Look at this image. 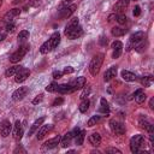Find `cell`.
I'll list each match as a JSON object with an SVG mask.
<instances>
[{"label":"cell","instance_id":"obj_1","mask_svg":"<svg viewBox=\"0 0 154 154\" xmlns=\"http://www.w3.org/2000/svg\"><path fill=\"white\" fill-rule=\"evenodd\" d=\"M102 61H103V54L102 53H97L95 54L90 63H89V71L93 76H96L101 69V65H102Z\"/></svg>","mask_w":154,"mask_h":154},{"label":"cell","instance_id":"obj_2","mask_svg":"<svg viewBox=\"0 0 154 154\" xmlns=\"http://www.w3.org/2000/svg\"><path fill=\"white\" fill-rule=\"evenodd\" d=\"M64 32L67 36V38L76 40V38H78V37H81L83 35V29H82V26L79 24H77V25H70V24H67Z\"/></svg>","mask_w":154,"mask_h":154},{"label":"cell","instance_id":"obj_3","mask_svg":"<svg viewBox=\"0 0 154 154\" xmlns=\"http://www.w3.org/2000/svg\"><path fill=\"white\" fill-rule=\"evenodd\" d=\"M29 48H30V45H28V43H24V45H22L11 57H10V61L11 63H13V64H16V63H18V61H20L23 58H24V55L28 53V51H29Z\"/></svg>","mask_w":154,"mask_h":154},{"label":"cell","instance_id":"obj_4","mask_svg":"<svg viewBox=\"0 0 154 154\" xmlns=\"http://www.w3.org/2000/svg\"><path fill=\"white\" fill-rule=\"evenodd\" d=\"M144 142V137L142 135H135L134 137H131L130 140V149L132 153H138L140 148L142 147Z\"/></svg>","mask_w":154,"mask_h":154},{"label":"cell","instance_id":"obj_5","mask_svg":"<svg viewBox=\"0 0 154 154\" xmlns=\"http://www.w3.org/2000/svg\"><path fill=\"white\" fill-rule=\"evenodd\" d=\"M109 126L112 129V131L116 134V135H123L125 134V125L122 123V122H118V120H111L109 122Z\"/></svg>","mask_w":154,"mask_h":154},{"label":"cell","instance_id":"obj_6","mask_svg":"<svg viewBox=\"0 0 154 154\" xmlns=\"http://www.w3.org/2000/svg\"><path fill=\"white\" fill-rule=\"evenodd\" d=\"M12 132V124L10 123V120L5 119L1 122L0 124V134L2 137H7Z\"/></svg>","mask_w":154,"mask_h":154},{"label":"cell","instance_id":"obj_7","mask_svg":"<svg viewBox=\"0 0 154 154\" xmlns=\"http://www.w3.org/2000/svg\"><path fill=\"white\" fill-rule=\"evenodd\" d=\"M28 91H29V89H28L26 87H19L17 90L13 91L12 99H13L14 101H20V100H23V99L26 96Z\"/></svg>","mask_w":154,"mask_h":154},{"label":"cell","instance_id":"obj_8","mask_svg":"<svg viewBox=\"0 0 154 154\" xmlns=\"http://www.w3.org/2000/svg\"><path fill=\"white\" fill-rule=\"evenodd\" d=\"M23 125L19 120H17L13 125V130H12V134H13V138L16 141H19L22 137H23Z\"/></svg>","mask_w":154,"mask_h":154},{"label":"cell","instance_id":"obj_9","mask_svg":"<svg viewBox=\"0 0 154 154\" xmlns=\"http://www.w3.org/2000/svg\"><path fill=\"white\" fill-rule=\"evenodd\" d=\"M19 14H20V10L19 8H12V10H10L8 12H6L4 14L2 22L4 23H11L13 20V18L17 17V16H19Z\"/></svg>","mask_w":154,"mask_h":154},{"label":"cell","instance_id":"obj_10","mask_svg":"<svg viewBox=\"0 0 154 154\" xmlns=\"http://www.w3.org/2000/svg\"><path fill=\"white\" fill-rule=\"evenodd\" d=\"M29 75H30V71H29L28 69H25V67H22V69L14 75V81H16L17 83H22V82H24V81L29 77Z\"/></svg>","mask_w":154,"mask_h":154},{"label":"cell","instance_id":"obj_11","mask_svg":"<svg viewBox=\"0 0 154 154\" xmlns=\"http://www.w3.org/2000/svg\"><path fill=\"white\" fill-rule=\"evenodd\" d=\"M76 8H77V5H75V4H72V5H70V6H66V7H64V8L60 10L59 17H60V18H69V17L76 11Z\"/></svg>","mask_w":154,"mask_h":154},{"label":"cell","instance_id":"obj_12","mask_svg":"<svg viewBox=\"0 0 154 154\" xmlns=\"http://www.w3.org/2000/svg\"><path fill=\"white\" fill-rule=\"evenodd\" d=\"M60 136H55V137H53V138H51V140H48V141H46L45 143H43V149H53V148H55L59 143H60Z\"/></svg>","mask_w":154,"mask_h":154},{"label":"cell","instance_id":"obj_13","mask_svg":"<svg viewBox=\"0 0 154 154\" xmlns=\"http://www.w3.org/2000/svg\"><path fill=\"white\" fill-rule=\"evenodd\" d=\"M134 97H135V100H136L137 103H142V102L146 100L147 95L144 94V91H143L142 89H137L134 94H131V96H129V100H131V99H134Z\"/></svg>","mask_w":154,"mask_h":154},{"label":"cell","instance_id":"obj_14","mask_svg":"<svg viewBox=\"0 0 154 154\" xmlns=\"http://www.w3.org/2000/svg\"><path fill=\"white\" fill-rule=\"evenodd\" d=\"M117 76V66H111L109 69L106 70V72L103 73V81L105 82H109L112 78H114Z\"/></svg>","mask_w":154,"mask_h":154},{"label":"cell","instance_id":"obj_15","mask_svg":"<svg viewBox=\"0 0 154 154\" xmlns=\"http://www.w3.org/2000/svg\"><path fill=\"white\" fill-rule=\"evenodd\" d=\"M53 129V125H51V124H47V125H41V128H40V130L37 131V135H36V137H37V140H42L51 130Z\"/></svg>","mask_w":154,"mask_h":154},{"label":"cell","instance_id":"obj_16","mask_svg":"<svg viewBox=\"0 0 154 154\" xmlns=\"http://www.w3.org/2000/svg\"><path fill=\"white\" fill-rule=\"evenodd\" d=\"M73 137H75V135H73L72 130H71V131H69L67 134H65V135H64V137H61V138H60V144H61V147H63V148L69 147V146H70V143H71V140H72Z\"/></svg>","mask_w":154,"mask_h":154},{"label":"cell","instance_id":"obj_17","mask_svg":"<svg viewBox=\"0 0 154 154\" xmlns=\"http://www.w3.org/2000/svg\"><path fill=\"white\" fill-rule=\"evenodd\" d=\"M128 6H129V0H118L117 4L114 5V10H116V12H118V13H123L124 10H125Z\"/></svg>","mask_w":154,"mask_h":154},{"label":"cell","instance_id":"obj_18","mask_svg":"<svg viewBox=\"0 0 154 154\" xmlns=\"http://www.w3.org/2000/svg\"><path fill=\"white\" fill-rule=\"evenodd\" d=\"M45 122V117H41V118H38V119H36L34 123H32V125L30 126V129H29V134H28V136H31L41 125H42V123Z\"/></svg>","mask_w":154,"mask_h":154},{"label":"cell","instance_id":"obj_19","mask_svg":"<svg viewBox=\"0 0 154 154\" xmlns=\"http://www.w3.org/2000/svg\"><path fill=\"white\" fill-rule=\"evenodd\" d=\"M142 40H144V32L143 31H137L130 36V42L132 45H136V43L141 42Z\"/></svg>","mask_w":154,"mask_h":154},{"label":"cell","instance_id":"obj_20","mask_svg":"<svg viewBox=\"0 0 154 154\" xmlns=\"http://www.w3.org/2000/svg\"><path fill=\"white\" fill-rule=\"evenodd\" d=\"M122 78L124 81H126V82H135L137 79L136 75L132 73V72H130V71H128V70H123L122 71Z\"/></svg>","mask_w":154,"mask_h":154},{"label":"cell","instance_id":"obj_21","mask_svg":"<svg viewBox=\"0 0 154 154\" xmlns=\"http://www.w3.org/2000/svg\"><path fill=\"white\" fill-rule=\"evenodd\" d=\"M49 43H51V46L53 47V49L54 48H57L58 47V45L60 43V34L59 32H54L51 37H49Z\"/></svg>","mask_w":154,"mask_h":154},{"label":"cell","instance_id":"obj_22","mask_svg":"<svg viewBox=\"0 0 154 154\" xmlns=\"http://www.w3.org/2000/svg\"><path fill=\"white\" fill-rule=\"evenodd\" d=\"M58 93H61V94H67V93H72L75 91L72 84H61V85H58Z\"/></svg>","mask_w":154,"mask_h":154},{"label":"cell","instance_id":"obj_23","mask_svg":"<svg viewBox=\"0 0 154 154\" xmlns=\"http://www.w3.org/2000/svg\"><path fill=\"white\" fill-rule=\"evenodd\" d=\"M89 142H90L91 146L97 147V146L101 143V136H100L97 132H94V134H91V135L89 136Z\"/></svg>","mask_w":154,"mask_h":154},{"label":"cell","instance_id":"obj_24","mask_svg":"<svg viewBox=\"0 0 154 154\" xmlns=\"http://www.w3.org/2000/svg\"><path fill=\"white\" fill-rule=\"evenodd\" d=\"M85 77H83V76H81V77H77V79L73 82V84H72V87H73V89L75 90H77V89H82L84 85H85Z\"/></svg>","mask_w":154,"mask_h":154},{"label":"cell","instance_id":"obj_25","mask_svg":"<svg viewBox=\"0 0 154 154\" xmlns=\"http://www.w3.org/2000/svg\"><path fill=\"white\" fill-rule=\"evenodd\" d=\"M22 67H23V66H20V65H14V66H12V67H8V69L5 71V77H12V76H14Z\"/></svg>","mask_w":154,"mask_h":154},{"label":"cell","instance_id":"obj_26","mask_svg":"<svg viewBox=\"0 0 154 154\" xmlns=\"http://www.w3.org/2000/svg\"><path fill=\"white\" fill-rule=\"evenodd\" d=\"M140 126H141L142 129L147 130L149 134H154V128H153V125H152L150 123L146 122L143 118H141V119H140Z\"/></svg>","mask_w":154,"mask_h":154},{"label":"cell","instance_id":"obj_27","mask_svg":"<svg viewBox=\"0 0 154 154\" xmlns=\"http://www.w3.org/2000/svg\"><path fill=\"white\" fill-rule=\"evenodd\" d=\"M100 112L103 113V114H108L109 113V106H108V102L106 101V99H101L100 100Z\"/></svg>","mask_w":154,"mask_h":154},{"label":"cell","instance_id":"obj_28","mask_svg":"<svg viewBox=\"0 0 154 154\" xmlns=\"http://www.w3.org/2000/svg\"><path fill=\"white\" fill-rule=\"evenodd\" d=\"M125 32H126V30L123 29V28H120V26H113V28L111 29V34H112L113 36H116V37L123 36Z\"/></svg>","mask_w":154,"mask_h":154},{"label":"cell","instance_id":"obj_29","mask_svg":"<svg viewBox=\"0 0 154 154\" xmlns=\"http://www.w3.org/2000/svg\"><path fill=\"white\" fill-rule=\"evenodd\" d=\"M84 137H85V131L81 130L76 136H75V143L77 146H82L83 144V141H84Z\"/></svg>","mask_w":154,"mask_h":154},{"label":"cell","instance_id":"obj_30","mask_svg":"<svg viewBox=\"0 0 154 154\" xmlns=\"http://www.w3.org/2000/svg\"><path fill=\"white\" fill-rule=\"evenodd\" d=\"M52 51H53V47L51 46L49 41H46V42L42 43V46L40 47V52H41L42 54H47V53H49V52H52Z\"/></svg>","mask_w":154,"mask_h":154},{"label":"cell","instance_id":"obj_31","mask_svg":"<svg viewBox=\"0 0 154 154\" xmlns=\"http://www.w3.org/2000/svg\"><path fill=\"white\" fill-rule=\"evenodd\" d=\"M153 76H144V77H142L141 78V83H142V85L143 87H146V88H148V87H150L152 85V83H153Z\"/></svg>","mask_w":154,"mask_h":154},{"label":"cell","instance_id":"obj_32","mask_svg":"<svg viewBox=\"0 0 154 154\" xmlns=\"http://www.w3.org/2000/svg\"><path fill=\"white\" fill-rule=\"evenodd\" d=\"M29 36H30V34H29L28 30H22L18 34V41L19 42H24V41H26L29 38Z\"/></svg>","mask_w":154,"mask_h":154},{"label":"cell","instance_id":"obj_33","mask_svg":"<svg viewBox=\"0 0 154 154\" xmlns=\"http://www.w3.org/2000/svg\"><path fill=\"white\" fill-rule=\"evenodd\" d=\"M88 108H89V100L88 99H83L81 105H79V111L82 113H85L88 111Z\"/></svg>","mask_w":154,"mask_h":154},{"label":"cell","instance_id":"obj_34","mask_svg":"<svg viewBox=\"0 0 154 154\" xmlns=\"http://www.w3.org/2000/svg\"><path fill=\"white\" fill-rule=\"evenodd\" d=\"M100 120H101V116H93V117L88 120V123H87V124H88V126H90V128H91V126L96 125Z\"/></svg>","mask_w":154,"mask_h":154},{"label":"cell","instance_id":"obj_35","mask_svg":"<svg viewBox=\"0 0 154 154\" xmlns=\"http://www.w3.org/2000/svg\"><path fill=\"white\" fill-rule=\"evenodd\" d=\"M46 90L49 91V93H54V91H57V90H58V83H55V82L49 83V84L46 87Z\"/></svg>","mask_w":154,"mask_h":154},{"label":"cell","instance_id":"obj_36","mask_svg":"<svg viewBox=\"0 0 154 154\" xmlns=\"http://www.w3.org/2000/svg\"><path fill=\"white\" fill-rule=\"evenodd\" d=\"M116 19H117V22L119 24H125L126 23V16L124 13H118L117 17H116Z\"/></svg>","mask_w":154,"mask_h":154},{"label":"cell","instance_id":"obj_37","mask_svg":"<svg viewBox=\"0 0 154 154\" xmlns=\"http://www.w3.org/2000/svg\"><path fill=\"white\" fill-rule=\"evenodd\" d=\"M83 88H84V89H83V91H82V94H81V96H79L82 100H83V99H87V96L90 94V87H89V85H87V87L84 85Z\"/></svg>","mask_w":154,"mask_h":154},{"label":"cell","instance_id":"obj_38","mask_svg":"<svg viewBox=\"0 0 154 154\" xmlns=\"http://www.w3.org/2000/svg\"><path fill=\"white\" fill-rule=\"evenodd\" d=\"M41 5V0H29L28 1V6L30 7H38Z\"/></svg>","mask_w":154,"mask_h":154},{"label":"cell","instance_id":"obj_39","mask_svg":"<svg viewBox=\"0 0 154 154\" xmlns=\"http://www.w3.org/2000/svg\"><path fill=\"white\" fill-rule=\"evenodd\" d=\"M106 153H108V154H122V150H119L118 148L111 147V148H107L106 149Z\"/></svg>","mask_w":154,"mask_h":154},{"label":"cell","instance_id":"obj_40","mask_svg":"<svg viewBox=\"0 0 154 154\" xmlns=\"http://www.w3.org/2000/svg\"><path fill=\"white\" fill-rule=\"evenodd\" d=\"M111 47H112L113 49H122V48H123V43H122L120 41H114Z\"/></svg>","mask_w":154,"mask_h":154},{"label":"cell","instance_id":"obj_41","mask_svg":"<svg viewBox=\"0 0 154 154\" xmlns=\"http://www.w3.org/2000/svg\"><path fill=\"white\" fill-rule=\"evenodd\" d=\"M6 36H7V31H6V29H5V28H0V42L4 41V40L6 38Z\"/></svg>","mask_w":154,"mask_h":154},{"label":"cell","instance_id":"obj_42","mask_svg":"<svg viewBox=\"0 0 154 154\" xmlns=\"http://www.w3.org/2000/svg\"><path fill=\"white\" fill-rule=\"evenodd\" d=\"M5 29H6L7 32H12V31L14 30V24H13V22H11V23H6Z\"/></svg>","mask_w":154,"mask_h":154},{"label":"cell","instance_id":"obj_43","mask_svg":"<svg viewBox=\"0 0 154 154\" xmlns=\"http://www.w3.org/2000/svg\"><path fill=\"white\" fill-rule=\"evenodd\" d=\"M42 100H43V94H38V95L32 100V103H34V105H37V103L42 102Z\"/></svg>","mask_w":154,"mask_h":154},{"label":"cell","instance_id":"obj_44","mask_svg":"<svg viewBox=\"0 0 154 154\" xmlns=\"http://www.w3.org/2000/svg\"><path fill=\"white\" fill-rule=\"evenodd\" d=\"M63 75H64V73H63V71L57 70V71H54V72H53V78H54V79H59Z\"/></svg>","mask_w":154,"mask_h":154},{"label":"cell","instance_id":"obj_45","mask_svg":"<svg viewBox=\"0 0 154 154\" xmlns=\"http://www.w3.org/2000/svg\"><path fill=\"white\" fill-rule=\"evenodd\" d=\"M120 54H122V49H113V54H112V58L117 59V58H119V57H120Z\"/></svg>","mask_w":154,"mask_h":154},{"label":"cell","instance_id":"obj_46","mask_svg":"<svg viewBox=\"0 0 154 154\" xmlns=\"http://www.w3.org/2000/svg\"><path fill=\"white\" fill-rule=\"evenodd\" d=\"M64 102V99L63 97H57L54 101H53V105L52 106H59V105H61Z\"/></svg>","mask_w":154,"mask_h":154},{"label":"cell","instance_id":"obj_47","mask_svg":"<svg viewBox=\"0 0 154 154\" xmlns=\"http://www.w3.org/2000/svg\"><path fill=\"white\" fill-rule=\"evenodd\" d=\"M72 72H73V67L72 66H66L64 69V71H63V73H65V75H69V73H72Z\"/></svg>","mask_w":154,"mask_h":154},{"label":"cell","instance_id":"obj_48","mask_svg":"<svg viewBox=\"0 0 154 154\" xmlns=\"http://www.w3.org/2000/svg\"><path fill=\"white\" fill-rule=\"evenodd\" d=\"M140 14H141V7L140 6H135V8H134V16L138 17Z\"/></svg>","mask_w":154,"mask_h":154},{"label":"cell","instance_id":"obj_49","mask_svg":"<svg viewBox=\"0 0 154 154\" xmlns=\"http://www.w3.org/2000/svg\"><path fill=\"white\" fill-rule=\"evenodd\" d=\"M99 43H100L101 46H106V45H107V37L101 36V37H100V40H99Z\"/></svg>","mask_w":154,"mask_h":154},{"label":"cell","instance_id":"obj_50","mask_svg":"<svg viewBox=\"0 0 154 154\" xmlns=\"http://www.w3.org/2000/svg\"><path fill=\"white\" fill-rule=\"evenodd\" d=\"M18 152H22V153H26V150H25V149H23L22 147H17V148L14 149V153H18Z\"/></svg>","mask_w":154,"mask_h":154},{"label":"cell","instance_id":"obj_51","mask_svg":"<svg viewBox=\"0 0 154 154\" xmlns=\"http://www.w3.org/2000/svg\"><path fill=\"white\" fill-rule=\"evenodd\" d=\"M116 17H117V16H116V14H111V16H109V17H108V22H109V23H111V22H113V20H114V18H116Z\"/></svg>","mask_w":154,"mask_h":154},{"label":"cell","instance_id":"obj_52","mask_svg":"<svg viewBox=\"0 0 154 154\" xmlns=\"http://www.w3.org/2000/svg\"><path fill=\"white\" fill-rule=\"evenodd\" d=\"M153 105H154V97H152V99H150V101H149V107H150L152 109H153V107H154Z\"/></svg>","mask_w":154,"mask_h":154},{"label":"cell","instance_id":"obj_53","mask_svg":"<svg viewBox=\"0 0 154 154\" xmlns=\"http://www.w3.org/2000/svg\"><path fill=\"white\" fill-rule=\"evenodd\" d=\"M73 0H63V5H69L70 2H72Z\"/></svg>","mask_w":154,"mask_h":154}]
</instances>
